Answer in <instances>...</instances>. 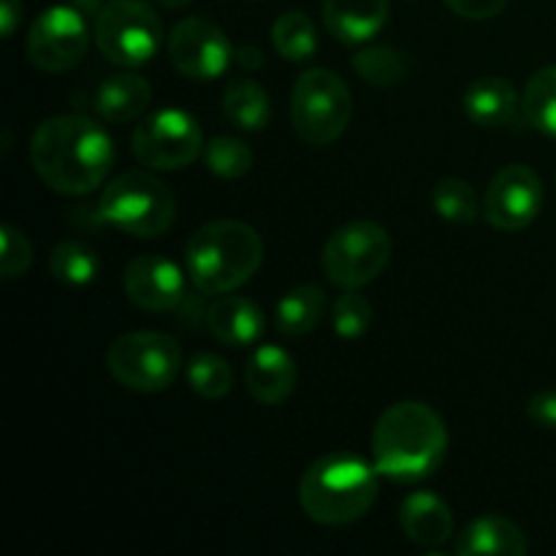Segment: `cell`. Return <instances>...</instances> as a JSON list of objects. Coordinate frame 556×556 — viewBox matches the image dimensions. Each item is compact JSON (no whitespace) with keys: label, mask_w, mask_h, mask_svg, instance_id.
Returning <instances> with one entry per match:
<instances>
[{"label":"cell","mask_w":556,"mask_h":556,"mask_svg":"<svg viewBox=\"0 0 556 556\" xmlns=\"http://www.w3.org/2000/svg\"><path fill=\"white\" fill-rule=\"evenodd\" d=\"M394 242L389 231L375 220H351L331 231L320 253V269L331 286L358 291L383 275Z\"/></svg>","instance_id":"52a82bcc"},{"label":"cell","mask_w":556,"mask_h":556,"mask_svg":"<svg viewBox=\"0 0 556 556\" xmlns=\"http://www.w3.org/2000/svg\"><path fill=\"white\" fill-rule=\"evenodd\" d=\"M527 416L535 427L556 429V391H538L530 402H527Z\"/></svg>","instance_id":"836d02e7"},{"label":"cell","mask_w":556,"mask_h":556,"mask_svg":"<svg viewBox=\"0 0 556 556\" xmlns=\"http://www.w3.org/2000/svg\"><path fill=\"white\" fill-rule=\"evenodd\" d=\"M253 150L237 136H215L204 144V163L220 179H239L253 168Z\"/></svg>","instance_id":"f546056e"},{"label":"cell","mask_w":556,"mask_h":556,"mask_svg":"<svg viewBox=\"0 0 556 556\" xmlns=\"http://www.w3.org/2000/svg\"><path fill=\"white\" fill-rule=\"evenodd\" d=\"M543 210V182L530 166H505L489 182L483 195V217L497 231L516 233L530 226Z\"/></svg>","instance_id":"4fadbf2b"},{"label":"cell","mask_w":556,"mask_h":556,"mask_svg":"<svg viewBox=\"0 0 556 556\" xmlns=\"http://www.w3.org/2000/svg\"><path fill=\"white\" fill-rule=\"evenodd\" d=\"M49 275L71 288L90 286L101 275V258L90 244L79 239H63L49 253Z\"/></svg>","instance_id":"d4e9b609"},{"label":"cell","mask_w":556,"mask_h":556,"mask_svg":"<svg viewBox=\"0 0 556 556\" xmlns=\"http://www.w3.org/2000/svg\"><path fill=\"white\" fill-rule=\"evenodd\" d=\"M90 47V27L74 5H49L27 30V60L38 71L63 74L85 60Z\"/></svg>","instance_id":"8fae6325"},{"label":"cell","mask_w":556,"mask_h":556,"mask_svg":"<svg viewBox=\"0 0 556 556\" xmlns=\"http://www.w3.org/2000/svg\"><path fill=\"white\" fill-rule=\"evenodd\" d=\"M206 331L215 337L220 345L228 348H250L261 340L266 329L264 309L248 296H231L223 293L206 307L204 313Z\"/></svg>","instance_id":"2e32d148"},{"label":"cell","mask_w":556,"mask_h":556,"mask_svg":"<svg viewBox=\"0 0 556 556\" xmlns=\"http://www.w3.org/2000/svg\"><path fill=\"white\" fill-rule=\"evenodd\" d=\"M391 0H324V25L348 47L367 43L389 22Z\"/></svg>","instance_id":"e0dca14e"},{"label":"cell","mask_w":556,"mask_h":556,"mask_svg":"<svg viewBox=\"0 0 556 556\" xmlns=\"http://www.w3.org/2000/svg\"><path fill=\"white\" fill-rule=\"evenodd\" d=\"M130 150L152 172H179L204 152V134L185 109H157L136 123Z\"/></svg>","instance_id":"30bf717a"},{"label":"cell","mask_w":556,"mask_h":556,"mask_svg":"<svg viewBox=\"0 0 556 556\" xmlns=\"http://www.w3.org/2000/svg\"><path fill=\"white\" fill-rule=\"evenodd\" d=\"M530 552L525 530L500 514L478 516L456 535V556H525Z\"/></svg>","instance_id":"ac0fdd59"},{"label":"cell","mask_w":556,"mask_h":556,"mask_svg":"<svg viewBox=\"0 0 556 556\" xmlns=\"http://www.w3.org/2000/svg\"><path fill=\"white\" fill-rule=\"evenodd\" d=\"M299 380L296 362L280 345H261L244 367V386L258 405L277 407L293 394Z\"/></svg>","instance_id":"9a60e30c"},{"label":"cell","mask_w":556,"mask_h":556,"mask_svg":"<svg viewBox=\"0 0 556 556\" xmlns=\"http://www.w3.org/2000/svg\"><path fill=\"white\" fill-rule=\"evenodd\" d=\"M271 43L288 63H307L318 52V27L304 11H286L271 25Z\"/></svg>","instance_id":"cb8c5ba5"},{"label":"cell","mask_w":556,"mask_h":556,"mask_svg":"<svg viewBox=\"0 0 556 556\" xmlns=\"http://www.w3.org/2000/svg\"><path fill=\"white\" fill-rule=\"evenodd\" d=\"M30 163L54 193L87 195L106 182L114 166V141L87 114H58L33 130Z\"/></svg>","instance_id":"6da1fadb"},{"label":"cell","mask_w":556,"mask_h":556,"mask_svg":"<svg viewBox=\"0 0 556 556\" xmlns=\"http://www.w3.org/2000/svg\"><path fill=\"white\" fill-rule=\"evenodd\" d=\"M519 92L503 76H481L465 92L467 117L483 128H508L519 117Z\"/></svg>","instance_id":"44dd1931"},{"label":"cell","mask_w":556,"mask_h":556,"mask_svg":"<svg viewBox=\"0 0 556 556\" xmlns=\"http://www.w3.org/2000/svg\"><path fill=\"white\" fill-rule=\"evenodd\" d=\"M152 103V85L134 71L106 76L92 96V109L106 123H134Z\"/></svg>","instance_id":"ffe728a7"},{"label":"cell","mask_w":556,"mask_h":556,"mask_svg":"<svg viewBox=\"0 0 556 556\" xmlns=\"http://www.w3.org/2000/svg\"><path fill=\"white\" fill-rule=\"evenodd\" d=\"M378 467L345 451H334L304 470L299 481V505L324 527H348L364 519L380 492Z\"/></svg>","instance_id":"3957f363"},{"label":"cell","mask_w":556,"mask_h":556,"mask_svg":"<svg viewBox=\"0 0 556 556\" xmlns=\"http://www.w3.org/2000/svg\"><path fill=\"white\" fill-rule=\"evenodd\" d=\"M96 47L119 68H139L157 54L163 22L144 0H109L96 16Z\"/></svg>","instance_id":"9c48e42d"},{"label":"cell","mask_w":556,"mask_h":556,"mask_svg":"<svg viewBox=\"0 0 556 556\" xmlns=\"http://www.w3.org/2000/svg\"><path fill=\"white\" fill-rule=\"evenodd\" d=\"M353 68L367 85L391 87L407 76V60L391 47H364L353 58Z\"/></svg>","instance_id":"f1b7e54d"},{"label":"cell","mask_w":556,"mask_h":556,"mask_svg":"<svg viewBox=\"0 0 556 556\" xmlns=\"http://www.w3.org/2000/svg\"><path fill=\"white\" fill-rule=\"evenodd\" d=\"M152 3L163 5V9H185V5H190L193 0H152Z\"/></svg>","instance_id":"8d00e7d4"},{"label":"cell","mask_w":556,"mask_h":556,"mask_svg":"<svg viewBox=\"0 0 556 556\" xmlns=\"http://www.w3.org/2000/svg\"><path fill=\"white\" fill-rule=\"evenodd\" d=\"M98 217L117 231L139 239L163 237L177 220V199L150 172H123L103 188Z\"/></svg>","instance_id":"5b68a950"},{"label":"cell","mask_w":556,"mask_h":556,"mask_svg":"<svg viewBox=\"0 0 556 556\" xmlns=\"http://www.w3.org/2000/svg\"><path fill=\"white\" fill-rule=\"evenodd\" d=\"M521 112L532 128L556 141V65H546L530 76L521 98Z\"/></svg>","instance_id":"484cf974"},{"label":"cell","mask_w":556,"mask_h":556,"mask_svg":"<svg viewBox=\"0 0 556 556\" xmlns=\"http://www.w3.org/2000/svg\"><path fill=\"white\" fill-rule=\"evenodd\" d=\"M264 264V239L242 220L204 223L185 244V269L204 296L242 288Z\"/></svg>","instance_id":"277c9868"},{"label":"cell","mask_w":556,"mask_h":556,"mask_svg":"<svg viewBox=\"0 0 556 556\" xmlns=\"http://www.w3.org/2000/svg\"><path fill=\"white\" fill-rule=\"evenodd\" d=\"M22 20V0H0V33L3 38L14 36Z\"/></svg>","instance_id":"e575fe53"},{"label":"cell","mask_w":556,"mask_h":556,"mask_svg":"<svg viewBox=\"0 0 556 556\" xmlns=\"http://www.w3.org/2000/svg\"><path fill=\"white\" fill-rule=\"evenodd\" d=\"M326 313H329V299L326 291L315 282H304V286L291 288L286 296L277 302L275 324L282 337L299 340L304 334H313L320 324H324Z\"/></svg>","instance_id":"7402d4cb"},{"label":"cell","mask_w":556,"mask_h":556,"mask_svg":"<svg viewBox=\"0 0 556 556\" xmlns=\"http://www.w3.org/2000/svg\"><path fill=\"white\" fill-rule=\"evenodd\" d=\"M445 5L465 20H494L503 14L508 0H445Z\"/></svg>","instance_id":"d6a6232c"},{"label":"cell","mask_w":556,"mask_h":556,"mask_svg":"<svg viewBox=\"0 0 556 556\" xmlns=\"http://www.w3.org/2000/svg\"><path fill=\"white\" fill-rule=\"evenodd\" d=\"M353 114L351 87L329 68H307L291 90V123L309 147H329L348 130Z\"/></svg>","instance_id":"8992f818"},{"label":"cell","mask_w":556,"mask_h":556,"mask_svg":"<svg viewBox=\"0 0 556 556\" xmlns=\"http://www.w3.org/2000/svg\"><path fill=\"white\" fill-rule=\"evenodd\" d=\"M432 206L443 220L456 223V226H470L483 212L476 188L459 177H445L434 185Z\"/></svg>","instance_id":"4316f807"},{"label":"cell","mask_w":556,"mask_h":556,"mask_svg":"<svg viewBox=\"0 0 556 556\" xmlns=\"http://www.w3.org/2000/svg\"><path fill=\"white\" fill-rule=\"evenodd\" d=\"M33 266V244L16 226L5 223L0 228V277L3 280H16L25 277Z\"/></svg>","instance_id":"1f68e13d"},{"label":"cell","mask_w":556,"mask_h":556,"mask_svg":"<svg viewBox=\"0 0 556 556\" xmlns=\"http://www.w3.org/2000/svg\"><path fill=\"white\" fill-rule=\"evenodd\" d=\"M123 291L144 313H172L182 307L188 291H185V271L172 258L157 253L136 255L123 271Z\"/></svg>","instance_id":"5bb4252c"},{"label":"cell","mask_w":556,"mask_h":556,"mask_svg":"<svg viewBox=\"0 0 556 556\" xmlns=\"http://www.w3.org/2000/svg\"><path fill=\"white\" fill-rule=\"evenodd\" d=\"M188 386L204 400H223L233 389V369L217 353H195L188 362Z\"/></svg>","instance_id":"83f0119b"},{"label":"cell","mask_w":556,"mask_h":556,"mask_svg":"<svg viewBox=\"0 0 556 556\" xmlns=\"http://www.w3.org/2000/svg\"><path fill=\"white\" fill-rule=\"evenodd\" d=\"M233 52L226 30L206 16L177 22L168 36V60L185 79L215 81L228 71Z\"/></svg>","instance_id":"7c38bea8"},{"label":"cell","mask_w":556,"mask_h":556,"mask_svg":"<svg viewBox=\"0 0 556 556\" xmlns=\"http://www.w3.org/2000/svg\"><path fill=\"white\" fill-rule=\"evenodd\" d=\"M372 304L367 296H362L358 291H345L331 307V326H334V334L340 340L353 342L358 337H364L372 326Z\"/></svg>","instance_id":"4dcf8cb0"},{"label":"cell","mask_w":556,"mask_h":556,"mask_svg":"<svg viewBox=\"0 0 556 556\" xmlns=\"http://www.w3.org/2000/svg\"><path fill=\"white\" fill-rule=\"evenodd\" d=\"M448 451V427L427 402H396L372 429V465L383 478L416 483L440 470Z\"/></svg>","instance_id":"7a4b0ae2"},{"label":"cell","mask_w":556,"mask_h":556,"mask_svg":"<svg viewBox=\"0 0 556 556\" xmlns=\"http://www.w3.org/2000/svg\"><path fill=\"white\" fill-rule=\"evenodd\" d=\"M400 527L416 546L440 548L454 535V514L434 492H413L400 508Z\"/></svg>","instance_id":"d6986e66"},{"label":"cell","mask_w":556,"mask_h":556,"mask_svg":"<svg viewBox=\"0 0 556 556\" xmlns=\"http://www.w3.org/2000/svg\"><path fill=\"white\" fill-rule=\"evenodd\" d=\"M233 60H237L244 71H258V68H264V63H266L264 52H261L258 47H253V43H244V47H239L237 52H233Z\"/></svg>","instance_id":"d590c367"},{"label":"cell","mask_w":556,"mask_h":556,"mask_svg":"<svg viewBox=\"0 0 556 556\" xmlns=\"http://www.w3.org/2000/svg\"><path fill=\"white\" fill-rule=\"evenodd\" d=\"M223 114L239 130H264L271 123V98L264 85L237 76L223 90Z\"/></svg>","instance_id":"603a6c76"},{"label":"cell","mask_w":556,"mask_h":556,"mask_svg":"<svg viewBox=\"0 0 556 556\" xmlns=\"http://www.w3.org/2000/svg\"><path fill=\"white\" fill-rule=\"evenodd\" d=\"M182 351L161 331H128L106 348V369L123 389L157 394L177 380Z\"/></svg>","instance_id":"ba28073f"}]
</instances>
